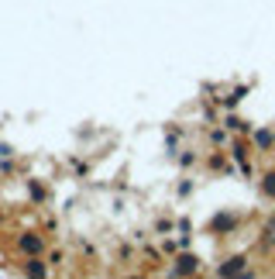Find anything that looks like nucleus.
<instances>
[{"mask_svg":"<svg viewBox=\"0 0 275 279\" xmlns=\"http://www.w3.org/2000/svg\"><path fill=\"white\" fill-rule=\"evenodd\" d=\"M265 238H275V217L269 221V224H265Z\"/></svg>","mask_w":275,"mask_h":279,"instance_id":"nucleus-5","label":"nucleus"},{"mask_svg":"<svg viewBox=\"0 0 275 279\" xmlns=\"http://www.w3.org/2000/svg\"><path fill=\"white\" fill-rule=\"evenodd\" d=\"M193 269H196V259H189V255L179 259V273H193Z\"/></svg>","mask_w":275,"mask_h":279,"instance_id":"nucleus-3","label":"nucleus"},{"mask_svg":"<svg viewBox=\"0 0 275 279\" xmlns=\"http://www.w3.org/2000/svg\"><path fill=\"white\" fill-rule=\"evenodd\" d=\"M262 190H265L269 197H275V172H269V176H265V186H262Z\"/></svg>","mask_w":275,"mask_h":279,"instance_id":"nucleus-4","label":"nucleus"},{"mask_svg":"<svg viewBox=\"0 0 275 279\" xmlns=\"http://www.w3.org/2000/svg\"><path fill=\"white\" fill-rule=\"evenodd\" d=\"M21 248H24L28 255H35V252H42V238H35V234H21Z\"/></svg>","mask_w":275,"mask_h":279,"instance_id":"nucleus-1","label":"nucleus"},{"mask_svg":"<svg viewBox=\"0 0 275 279\" xmlns=\"http://www.w3.org/2000/svg\"><path fill=\"white\" fill-rule=\"evenodd\" d=\"M241 269H244V259H230V266H224L220 273L227 276V273H241Z\"/></svg>","mask_w":275,"mask_h":279,"instance_id":"nucleus-2","label":"nucleus"}]
</instances>
